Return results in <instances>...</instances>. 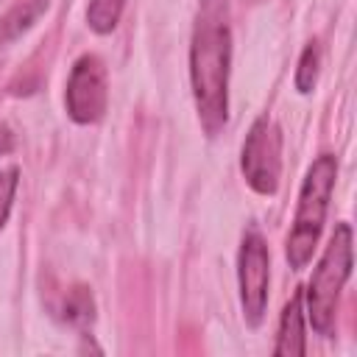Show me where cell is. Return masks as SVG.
<instances>
[{
	"label": "cell",
	"instance_id": "cell-1",
	"mask_svg": "<svg viewBox=\"0 0 357 357\" xmlns=\"http://www.w3.org/2000/svg\"><path fill=\"white\" fill-rule=\"evenodd\" d=\"M231 11L229 0H201L190 36L192 100L206 137H218L229 120L231 73Z\"/></svg>",
	"mask_w": 357,
	"mask_h": 357
},
{
	"label": "cell",
	"instance_id": "cell-2",
	"mask_svg": "<svg viewBox=\"0 0 357 357\" xmlns=\"http://www.w3.org/2000/svg\"><path fill=\"white\" fill-rule=\"evenodd\" d=\"M335 178H337L335 153H321L304 173L296 215H293V229H290L287 243H284V257H287L293 271L307 268V262L312 259V251H315V245L321 240V231H324V220H326L329 198H332V190H335Z\"/></svg>",
	"mask_w": 357,
	"mask_h": 357
},
{
	"label": "cell",
	"instance_id": "cell-3",
	"mask_svg": "<svg viewBox=\"0 0 357 357\" xmlns=\"http://www.w3.org/2000/svg\"><path fill=\"white\" fill-rule=\"evenodd\" d=\"M349 276H351V226L337 223L304 290V298H307L304 312L321 337L335 335L340 293Z\"/></svg>",
	"mask_w": 357,
	"mask_h": 357
},
{
	"label": "cell",
	"instance_id": "cell-4",
	"mask_svg": "<svg viewBox=\"0 0 357 357\" xmlns=\"http://www.w3.org/2000/svg\"><path fill=\"white\" fill-rule=\"evenodd\" d=\"M240 170L257 195H276L282 178V131L268 114L251 123L240 151Z\"/></svg>",
	"mask_w": 357,
	"mask_h": 357
},
{
	"label": "cell",
	"instance_id": "cell-5",
	"mask_svg": "<svg viewBox=\"0 0 357 357\" xmlns=\"http://www.w3.org/2000/svg\"><path fill=\"white\" fill-rule=\"evenodd\" d=\"M237 284H240V307L243 318L251 329H257L268 310V284H271V254L262 231L251 223L243 231L240 254H237Z\"/></svg>",
	"mask_w": 357,
	"mask_h": 357
},
{
	"label": "cell",
	"instance_id": "cell-6",
	"mask_svg": "<svg viewBox=\"0 0 357 357\" xmlns=\"http://www.w3.org/2000/svg\"><path fill=\"white\" fill-rule=\"evenodd\" d=\"M109 103V84H106V67L95 53H84L75 59L67 89H64V106L73 123L92 126L106 114Z\"/></svg>",
	"mask_w": 357,
	"mask_h": 357
},
{
	"label": "cell",
	"instance_id": "cell-7",
	"mask_svg": "<svg viewBox=\"0 0 357 357\" xmlns=\"http://www.w3.org/2000/svg\"><path fill=\"white\" fill-rule=\"evenodd\" d=\"M304 351H307V343H304V290H296L282 310L273 354L276 357H304Z\"/></svg>",
	"mask_w": 357,
	"mask_h": 357
},
{
	"label": "cell",
	"instance_id": "cell-8",
	"mask_svg": "<svg viewBox=\"0 0 357 357\" xmlns=\"http://www.w3.org/2000/svg\"><path fill=\"white\" fill-rule=\"evenodd\" d=\"M50 0H22L17 3L3 20H0V45L14 42L17 36H22L45 11H47Z\"/></svg>",
	"mask_w": 357,
	"mask_h": 357
},
{
	"label": "cell",
	"instance_id": "cell-9",
	"mask_svg": "<svg viewBox=\"0 0 357 357\" xmlns=\"http://www.w3.org/2000/svg\"><path fill=\"white\" fill-rule=\"evenodd\" d=\"M61 318L70 324V326H78V329H86L92 321H95V298L89 293V287L78 284L67 293L64 298V307H61Z\"/></svg>",
	"mask_w": 357,
	"mask_h": 357
},
{
	"label": "cell",
	"instance_id": "cell-10",
	"mask_svg": "<svg viewBox=\"0 0 357 357\" xmlns=\"http://www.w3.org/2000/svg\"><path fill=\"white\" fill-rule=\"evenodd\" d=\"M123 8H126V0H89L86 25L98 36H106V33H112L117 28V22L123 17Z\"/></svg>",
	"mask_w": 357,
	"mask_h": 357
},
{
	"label": "cell",
	"instance_id": "cell-11",
	"mask_svg": "<svg viewBox=\"0 0 357 357\" xmlns=\"http://www.w3.org/2000/svg\"><path fill=\"white\" fill-rule=\"evenodd\" d=\"M318 73H321V45L312 39L304 45L301 56H298V67H296V89L301 95H310L318 84Z\"/></svg>",
	"mask_w": 357,
	"mask_h": 357
},
{
	"label": "cell",
	"instance_id": "cell-12",
	"mask_svg": "<svg viewBox=\"0 0 357 357\" xmlns=\"http://www.w3.org/2000/svg\"><path fill=\"white\" fill-rule=\"evenodd\" d=\"M17 184H20V170H17L14 165H11V167H0V231H3V226L8 223Z\"/></svg>",
	"mask_w": 357,
	"mask_h": 357
},
{
	"label": "cell",
	"instance_id": "cell-13",
	"mask_svg": "<svg viewBox=\"0 0 357 357\" xmlns=\"http://www.w3.org/2000/svg\"><path fill=\"white\" fill-rule=\"evenodd\" d=\"M11 151H14V134H11V128L6 123H0V156L11 153Z\"/></svg>",
	"mask_w": 357,
	"mask_h": 357
}]
</instances>
